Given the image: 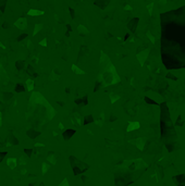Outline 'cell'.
<instances>
[{
  "label": "cell",
  "instance_id": "cell-9",
  "mask_svg": "<svg viewBox=\"0 0 185 186\" xmlns=\"http://www.w3.org/2000/svg\"><path fill=\"white\" fill-rule=\"evenodd\" d=\"M44 11H39V10H31L29 12V15H43Z\"/></svg>",
  "mask_w": 185,
  "mask_h": 186
},
{
  "label": "cell",
  "instance_id": "cell-8",
  "mask_svg": "<svg viewBox=\"0 0 185 186\" xmlns=\"http://www.w3.org/2000/svg\"><path fill=\"white\" fill-rule=\"evenodd\" d=\"M146 36H147V38L150 40V42H151V44H155V41H156V37H155V36L151 34V32L148 31L147 33H146Z\"/></svg>",
  "mask_w": 185,
  "mask_h": 186
},
{
  "label": "cell",
  "instance_id": "cell-7",
  "mask_svg": "<svg viewBox=\"0 0 185 186\" xmlns=\"http://www.w3.org/2000/svg\"><path fill=\"white\" fill-rule=\"evenodd\" d=\"M48 170H49V164L47 162H43V164H41V172H43V174H46L48 172Z\"/></svg>",
  "mask_w": 185,
  "mask_h": 186
},
{
  "label": "cell",
  "instance_id": "cell-12",
  "mask_svg": "<svg viewBox=\"0 0 185 186\" xmlns=\"http://www.w3.org/2000/svg\"><path fill=\"white\" fill-rule=\"evenodd\" d=\"M41 28H43V25H41V24H36L35 29H34V35H36V34H37L38 32L40 31Z\"/></svg>",
  "mask_w": 185,
  "mask_h": 186
},
{
  "label": "cell",
  "instance_id": "cell-10",
  "mask_svg": "<svg viewBox=\"0 0 185 186\" xmlns=\"http://www.w3.org/2000/svg\"><path fill=\"white\" fill-rule=\"evenodd\" d=\"M47 160H48V162L49 163H51V164H56V162H57V161H56V157H55V155H49L48 156V158H47Z\"/></svg>",
  "mask_w": 185,
  "mask_h": 186
},
{
  "label": "cell",
  "instance_id": "cell-1",
  "mask_svg": "<svg viewBox=\"0 0 185 186\" xmlns=\"http://www.w3.org/2000/svg\"><path fill=\"white\" fill-rule=\"evenodd\" d=\"M100 81L102 82V84L106 86L109 85H113L116 83L120 82V77H119L116 70L114 68V65L112 64V62L110 61V58L104 53V51H100Z\"/></svg>",
  "mask_w": 185,
  "mask_h": 186
},
{
  "label": "cell",
  "instance_id": "cell-13",
  "mask_svg": "<svg viewBox=\"0 0 185 186\" xmlns=\"http://www.w3.org/2000/svg\"><path fill=\"white\" fill-rule=\"evenodd\" d=\"M110 97H111V101H112V102L116 101V100H118V99L120 98V97H119L118 95H113V94H111V95H110Z\"/></svg>",
  "mask_w": 185,
  "mask_h": 186
},
{
  "label": "cell",
  "instance_id": "cell-16",
  "mask_svg": "<svg viewBox=\"0 0 185 186\" xmlns=\"http://www.w3.org/2000/svg\"><path fill=\"white\" fill-rule=\"evenodd\" d=\"M39 44H40L41 46H45V47H46V46H47V39H46V38H45V39H43L40 42H39Z\"/></svg>",
  "mask_w": 185,
  "mask_h": 186
},
{
  "label": "cell",
  "instance_id": "cell-4",
  "mask_svg": "<svg viewBox=\"0 0 185 186\" xmlns=\"http://www.w3.org/2000/svg\"><path fill=\"white\" fill-rule=\"evenodd\" d=\"M77 32L81 34V35H83V36H86V35H88V34H89L88 28L86 27L85 25H83V24H81V25L77 26Z\"/></svg>",
  "mask_w": 185,
  "mask_h": 186
},
{
  "label": "cell",
  "instance_id": "cell-14",
  "mask_svg": "<svg viewBox=\"0 0 185 186\" xmlns=\"http://www.w3.org/2000/svg\"><path fill=\"white\" fill-rule=\"evenodd\" d=\"M19 163H20V164H25V163H26V160H25V158H24V157H21V158H20V161H19Z\"/></svg>",
  "mask_w": 185,
  "mask_h": 186
},
{
  "label": "cell",
  "instance_id": "cell-3",
  "mask_svg": "<svg viewBox=\"0 0 185 186\" xmlns=\"http://www.w3.org/2000/svg\"><path fill=\"white\" fill-rule=\"evenodd\" d=\"M6 164H7L11 170H14L15 168H17V159L13 158V157H10V158L7 159Z\"/></svg>",
  "mask_w": 185,
  "mask_h": 186
},
{
  "label": "cell",
  "instance_id": "cell-6",
  "mask_svg": "<svg viewBox=\"0 0 185 186\" xmlns=\"http://www.w3.org/2000/svg\"><path fill=\"white\" fill-rule=\"evenodd\" d=\"M26 87L29 92H32L34 89V81L33 80H27L26 81Z\"/></svg>",
  "mask_w": 185,
  "mask_h": 186
},
{
  "label": "cell",
  "instance_id": "cell-11",
  "mask_svg": "<svg viewBox=\"0 0 185 186\" xmlns=\"http://www.w3.org/2000/svg\"><path fill=\"white\" fill-rule=\"evenodd\" d=\"M147 11L149 12V15H152V11H154V2H150L149 5H147Z\"/></svg>",
  "mask_w": 185,
  "mask_h": 186
},
{
  "label": "cell",
  "instance_id": "cell-15",
  "mask_svg": "<svg viewBox=\"0 0 185 186\" xmlns=\"http://www.w3.org/2000/svg\"><path fill=\"white\" fill-rule=\"evenodd\" d=\"M132 9H133V8L131 7L130 5H126L125 7H124V10H125V11H132Z\"/></svg>",
  "mask_w": 185,
  "mask_h": 186
},
{
  "label": "cell",
  "instance_id": "cell-22",
  "mask_svg": "<svg viewBox=\"0 0 185 186\" xmlns=\"http://www.w3.org/2000/svg\"><path fill=\"white\" fill-rule=\"evenodd\" d=\"M21 173H22V174H25V173H26V170H25V169L21 170Z\"/></svg>",
  "mask_w": 185,
  "mask_h": 186
},
{
  "label": "cell",
  "instance_id": "cell-20",
  "mask_svg": "<svg viewBox=\"0 0 185 186\" xmlns=\"http://www.w3.org/2000/svg\"><path fill=\"white\" fill-rule=\"evenodd\" d=\"M59 128H61V130H63V128H64V126H63L62 123H60V124H59Z\"/></svg>",
  "mask_w": 185,
  "mask_h": 186
},
{
  "label": "cell",
  "instance_id": "cell-21",
  "mask_svg": "<svg viewBox=\"0 0 185 186\" xmlns=\"http://www.w3.org/2000/svg\"><path fill=\"white\" fill-rule=\"evenodd\" d=\"M160 3H161V5H164V3H167V0H160Z\"/></svg>",
  "mask_w": 185,
  "mask_h": 186
},
{
  "label": "cell",
  "instance_id": "cell-23",
  "mask_svg": "<svg viewBox=\"0 0 185 186\" xmlns=\"http://www.w3.org/2000/svg\"><path fill=\"white\" fill-rule=\"evenodd\" d=\"M152 1H155V0H152Z\"/></svg>",
  "mask_w": 185,
  "mask_h": 186
},
{
  "label": "cell",
  "instance_id": "cell-18",
  "mask_svg": "<svg viewBox=\"0 0 185 186\" xmlns=\"http://www.w3.org/2000/svg\"><path fill=\"white\" fill-rule=\"evenodd\" d=\"M51 80H59V76L55 75V74L52 73V74H51Z\"/></svg>",
  "mask_w": 185,
  "mask_h": 186
},
{
  "label": "cell",
  "instance_id": "cell-2",
  "mask_svg": "<svg viewBox=\"0 0 185 186\" xmlns=\"http://www.w3.org/2000/svg\"><path fill=\"white\" fill-rule=\"evenodd\" d=\"M149 52H150L149 49H145V50H143V51L138 52V53L136 54V58H137L138 62H139V64L142 66L144 65L145 62H146V60H147L148 56H149Z\"/></svg>",
  "mask_w": 185,
  "mask_h": 186
},
{
  "label": "cell",
  "instance_id": "cell-17",
  "mask_svg": "<svg viewBox=\"0 0 185 186\" xmlns=\"http://www.w3.org/2000/svg\"><path fill=\"white\" fill-rule=\"evenodd\" d=\"M59 186H69V185H68V181H67V180H64V181L62 182Z\"/></svg>",
  "mask_w": 185,
  "mask_h": 186
},
{
  "label": "cell",
  "instance_id": "cell-5",
  "mask_svg": "<svg viewBox=\"0 0 185 186\" xmlns=\"http://www.w3.org/2000/svg\"><path fill=\"white\" fill-rule=\"evenodd\" d=\"M71 70L73 71L75 74H81V75H83V74H85V72H84L82 69H80L77 65H75V64H72L71 66Z\"/></svg>",
  "mask_w": 185,
  "mask_h": 186
},
{
  "label": "cell",
  "instance_id": "cell-19",
  "mask_svg": "<svg viewBox=\"0 0 185 186\" xmlns=\"http://www.w3.org/2000/svg\"><path fill=\"white\" fill-rule=\"evenodd\" d=\"M2 125V113L0 112V126Z\"/></svg>",
  "mask_w": 185,
  "mask_h": 186
}]
</instances>
